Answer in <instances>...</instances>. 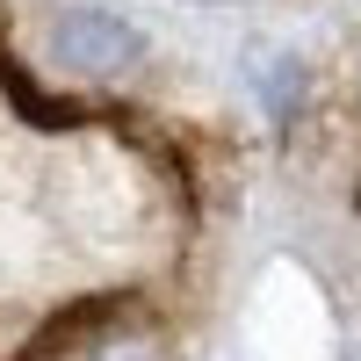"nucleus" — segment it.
<instances>
[{
  "instance_id": "f03ea898",
  "label": "nucleus",
  "mask_w": 361,
  "mask_h": 361,
  "mask_svg": "<svg viewBox=\"0 0 361 361\" xmlns=\"http://www.w3.org/2000/svg\"><path fill=\"white\" fill-rule=\"evenodd\" d=\"M253 87H260L267 116H289L296 94H304V66H296L289 51H253Z\"/></svg>"
},
{
  "instance_id": "f257e3e1",
  "label": "nucleus",
  "mask_w": 361,
  "mask_h": 361,
  "mask_svg": "<svg viewBox=\"0 0 361 361\" xmlns=\"http://www.w3.org/2000/svg\"><path fill=\"white\" fill-rule=\"evenodd\" d=\"M51 58L66 73H80V80H123L145 58V37L109 8H66L51 22Z\"/></svg>"
}]
</instances>
